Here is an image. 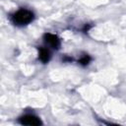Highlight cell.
<instances>
[{
	"label": "cell",
	"mask_w": 126,
	"mask_h": 126,
	"mask_svg": "<svg viewBox=\"0 0 126 126\" xmlns=\"http://www.w3.org/2000/svg\"><path fill=\"white\" fill-rule=\"evenodd\" d=\"M34 18L32 11L28 9H20L12 16V22L17 26H25L30 24Z\"/></svg>",
	"instance_id": "1"
},
{
	"label": "cell",
	"mask_w": 126,
	"mask_h": 126,
	"mask_svg": "<svg viewBox=\"0 0 126 126\" xmlns=\"http://www.w3.org/2000/svg\"><path fill=\"white\" fill-rule=\"evenodd\" d=\"M43 39H44V42L49 47H51L53 49H58L60 47V39H59V37L56 34L47 32V33L44 34Z\"/></svg>",
	"instance_id": "2"
},
{
	"label": "cell",
	"mask_w": 126,
	"mask_h": 126,
	"mask_svg": "<svg viewBox=\"0 0 126 126\" xmlns=\"http://www.w3.org/2000/svg\"><path fill=\"white\" fill-rule=\"evenodd\" d=\"M19 122L23 125H32V126H37V125L42 124L40 119L37 116H34L32 114H26V115L22 116L19 119Z\"/></svg>",
	"instance_id": "3"
},
{
	"label": "cell",
	"mask_w": 126,
	"mask_h": 126,
	"mask_svg": "<svg viewBox=\"0 0 126 126\" xmlns=\"http://www.w3.org/2000/svg\"><path fill=\"white\" fill-rule=\"evenodd\" d=\"M38 58L42 63H47L50 59V52L45 47L38 48Z\"/></svg>",
	"instance_id": "4"
},
{
	"label": "cell",
	"mask_w": 126,
	"mask_h": 126,
	"mask_svg": "<svg viewBox=\"0 0 126 126\" xmlns=\"http://www.w3.org/2000/svg\"><path fill=\"white\" fill-rule=\"evenodd\" d=\"M91 60H92V58H91L90 55H88V54H84V55L80 58L79 63H80L82 66H87V65H89V63L91 62Z\"/></svg>",
	"instance_id": "5"
}]
</instances>
